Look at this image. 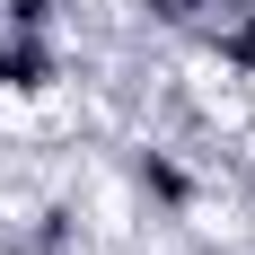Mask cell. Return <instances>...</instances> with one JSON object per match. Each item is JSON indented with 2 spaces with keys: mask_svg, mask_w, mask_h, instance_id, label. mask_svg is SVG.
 I'll use <instances>...</instances> for the list:
<instances>
[{
  "mask_svg": "<svg viewBox=\"0 0 255 255\" xmlns=\"http://www.w3.org/2000/svg\"><path fill=\"white\" fill-rule=\"evenodd\" d=\"M0 18H9V26H62L71 0H0Z\"/></svg>",
  "mask_w": 255,
  "mask_h": 255,
  "instance_id": "obj_5",
  "label": "cell"
},
{
  "mask_svg": "<svg viewBox=\"0 0 255 255\" xmlns=\"http://www.w3.org/2000/svg\"><path fill=\"white\" fill-rule=\"evenodd\" d=\"M194 44H203L229 79H247V88H255V0H220V18H211Z\"/></svg>",
  "mask_w": 255,
  "mask_h": 255,
  "instance_id": "obj_3",
  "label": "cell"
},
{
  "mask_svg": "<svg viewBox=\"0 0 255 255\" xmlns=\"http://www.w3.org/2000/svg\"><path fill=\"white\" fill-rule=\"evenodd\" d=\"M211 18H220V0H141V26H158V35H203Z\"/></svg>",
  "mask_w": 255,
  "mask_h": 255,
  "instance_id": "obj_4",
  "label": "cell"
},
{
  "mask_svg": "<svg viewBox=\"0 0 255 255\" xmlns=\"http://www.w3.org/2000/svg\"><path fill=\"white\" fill-rule=\"evenodd\" d=\"M124 167H132V194L150 203V220H185V211H203V176L185 167V150H167V141H141Z\"/></svg>",
  "mask_w": 255,
  "mask_h": 255,
  "instance_id": "obj_2",
  "label": "cell"
},
{
  "mask_svg": "<svg viewBox=\"0 0 255 255\" xmlns=\"http://www.w3.org/2000/svg\"><path fill=\"white\" fill-rule=\"evenodd\" d=\"M62 79H71L62 26H9L0 18V97H53Z\"/></svg>",
  "mask_w": 255,
  "mask_h": 255,
  "instance_id": "obj_1",
  "label": "cell"
}]
</instances>
